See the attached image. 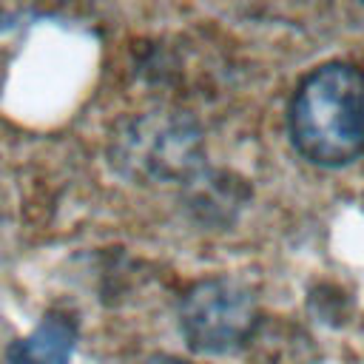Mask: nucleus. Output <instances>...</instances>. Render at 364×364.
Here are the masks:
<instances>
[{
    "mask_svg": "<svg viewBox=\"0 0 364 364\" xmlns=\"http://www.w3.org/2000/svg\"><path fill=\"white\" fill-rule=\"evenodd\" d=\"M77 330L65 316H46L26 338L9 347V364H68Z\"/></svg>",
    "mask_w": 364,
    "mask_h": 364,
    "instance_id": "nucleus-3",
    "label": "nucleus"
},
{
    "mask_svg": "<svg viewBox=\"0 0 364 364\" xmlns=\"http://www.w3.org/2000/svg\"><path fill=\"white\" fill-rule=\"evenodd\" d=\"M256 316V301L245 284L233 279H208L185 296L179 324L193 350L230 353L250 338Z\"/></svg>",
    "mask_w": 364,
    "mask_h": 364,
    "instance_id": "nucleus-2",
    "label": "nucleus"
},
{
    "mask_svg": "<svg viewBox=\"0 0 364 364\" xmlns=\"http://www.w3.org/2000/svg\"><path fill=\"white\" fill-rule=\"evenodd\" d=\"M290 139L304 159L324 168L364 156V71L327 63L307 74L290 102Z\"/></svg>",
    "mask_w": 364,
    "mask_h": 364,
    "instance_id": "nucleus-1",
    "label": "nucleus"
},
{
    "mask_svg": "<svg viewBox=\"0 0 364 364\" xmlns=\"http://www.w3.org/2000/svg\"><path fill=\"white\" fill-rule=\"evenodd\" d=\"M145 364H185V361H179V358H173V355H156V358H151V361H145Z\"/></svg>",
    "mask_w": 364,
    "mask_h": 364,
    "instance_id": "nucleus-4",
    "label": "nucleus"
}]
</instances>
